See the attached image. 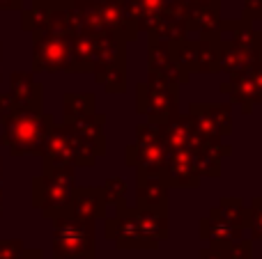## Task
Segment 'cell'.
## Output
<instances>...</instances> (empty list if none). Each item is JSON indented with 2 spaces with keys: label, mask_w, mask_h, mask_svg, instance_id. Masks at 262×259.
Masks as SVG:
<instances>
[{
  "label": "cell",
  "mask_w": 262,
  "mask_h": 259,
  "mask_svg": "<svg viewBox=\"0 0 262 259\" xmlns=\"http://www.w3.org/2000/svg\"><path fill=\"white\" fill-rule=\"evenodd\" d=\"M106 239L115 243L118 250H157L159 243L170 234L168 216L145 211L138 206H115L113 216L104 220Z\"/></svg>",
  "instance_id": "1"
},
{
  "label": "cell",
  "mask_w": 262,
  "mask_h": 259,
  "mask_svg": "<svg viewBox=\"0 0 262 259\" xmlns=\"http://www.w3.org/2000/svg\"><path fill=\"white\" fill-rule=\"evenodd\" d=\"M246 204L242 197H221L216 206L198 220V237L216 248H235L242 259L253 257V239L246 237Z\"/></svg>",
  "instance_id": "2"
},
{
  "label": "cell",
  "mask_w": 262,
  "mask_h": 259,
  "mask_svg": "<svg viewBox=\"0 0 262 259\" xmlns=\"http://www.w3.org/2000/svg\"><path fill=\"white\" fill-rule=\"evenodd\" d=\"M3 136L0 142L7 147L12 156H39L46 138L55 124V117L44 110L14 108L12 113L0 117Z\"/></svg>",
  "instance_id": "3"
},
{
  "label": "cell",
  "mask_w": 262,
  "mask_h": 259,
  "mask_svg": "<svg viewBox=\"0 0 262 259\" xmlns=\"http://www.w3.org/2000/svg\"><path fill=\"white\" fill-rule=\"evenodd\" d=\"M74 186H76L74 165L44 163L41 174L32 179V206L39 209L46 220H55L62 216Z\"/></svg>",
  "instance_id": "4"
},
{
  "label": "cell",
  "mask_w": 262,
  "mask_h": 259,
  "mask_svg": "<svg viewBox=\"0 0 262 259\" xmlns=\"http://www.w3.org/2000/svg\"><path fill=\"white\" fill-rule=\"evenodd\" d=\"M76 12H78V32L106 30L122 37L127 44L134 41L140 32L136 28V23L129 18L124 0H83V3H76Z\"/></svg>",
  "instance_id": "5"
},
{
  "label": "cell",
  "mask_w": 262,
  "mask_h": 259,
  "mask_svg": "<svg viewBox=\"0 0 262 259\" xmlns=\"http://www.w3.org/2000/svg\"><path fill=\"white\" fill-rule=\"evenodd\" d=\"M136 113L154 126L168 122L180 113V83L147 73V78L136 85Z\"/></svg>",
  "instance_id": "6"
},
{
  "label": "cell",
  "mask_w": 262,
  "mask_h": 259,
  "mask_svg": "<svg viewBox=\"0 0 262 259\" xmlns=\"http://www.w3.org/2000/svg\"><path fill=\"white\" fill-rule=\"evenodd\" d=\"M21 28L26 32H53L74 37L78 32L76 3L69 0H35L21 9Z\"/></svg>",
  "instance_id": "7"
},
{
  "label": "cell",
  "mask_w": 262,
  "mask_h": 259,
  "mask_svg": "<svg viewBox=\"0 0 262 259\" xmlns=\"http://www.w3.org/2000/svg\"><path fill=\"white\" fill-rule=\"evenodd\" d=\"M53 223V257L55 259H95V223L60 216Z\"/></svg>",
  "instance_id": "8"
},
{
  "label": "cell",
  "mask_w": 262,
  "mask_h": 259,
  "mask_svg": "<svg viewBox=\"0 0 262 259\" xmlns=\"http://www.w3.org/2000/svg\"><path fill=\"white\" fill-rule=\"evenodd\" d=\"M41 161L53 165H74V168H92L97 156L76 138L69 124H53L44 147H41Z\"/></svg>",
  "instance_id": "9"
},
{
  "label": "cell",
  "mask_w": 262,
  "mask_h": 259,
  "mask_svg": "<svg viewBox=\"0 0 262 259\" xmlns=\"http://www.w3.org/2000/svg\"><path fill=\"white\" fill-rule=\"evenodd\" d=\"M168 154H170V149L163 142L159 126L143 122L136 126V142H131L127 149H124V163L136 170L163 172Z\"/></svg>",
  "instance_id": "10"
},
{
  "label": "cell",
  "mask_w": 262,
  "mask_h": 259,
  "mask_svg": "<svg viewBox=\"0 0 262 259\" xmlns=\"http://www.w3.org/2000/svg\"><path fill=\"white\" fill-rule=\"evenodd\" d=\"M32 35V73L69 71L72 64V37L53 32H30Z\"/></svg>",
  "instance_id": "11"
},
{
  "label": "cell",
  "mask_w": 262,
  "mask_h": 259,
  "mask_svg": "<svg viewBox=\"0 0 262 259\" xmlns=\"http://www.w3.org/2000/svg\"><path fill=\"white\" fill-rule=\"evenodd\" d=\"M219 90L230 96V103L244 115H251L255 106H262V64H251L249 69L230 76V81H223Z\"/></svg>",
  "instance_id": "12"
},
{
  "label": "cell",
  "mask_w": 262,
  "mask_h": 259,
  "mask_svg": "<svg viewBox=\"0 0 262 259\" xmlns=\"http://www.w3.org/2000/svg\"><path fill=\"white\" fill-rule=\"evenodd\" d=\"M186 115L205 140H226L228 136H232L230 103H191Z\"/></svg>",
  "instance_id": "13"
},
{
  "label": "cell",
  "mask_w": 262,
  "mask_h": 259,
  "mask_svg": "<svg viewBox=\"0 0 262 259\" xmlns=\"http://www.w3.org/2000/svg\"><path fill=\"white\" fill-rule=\"evenodd\" d=\"M136 206L168 216V184L163 172L136 170Z\"/></svg>",
  "instance_id": "14"
},
{
  "label": "cell",
  "mask_w": 262,
  "mask_h": 259,
  "mask_svg": "<svg viewBox=\"0 0 262 259\" xmlns=\"http://www.w3.org/2000/svg\"><path fill=\"white\" fill-rule=\"evenodd\" d=\"M62 216H76V218L90 220V223L106 220V216H108V204H106V200H104L101 188L99 186H74Z\"/></svg>",
  "instance_id": "15"
},
{
  "label": "cell",
  "mask_w": 262,
  "mask_h": 259,
  "mask_svg": "<svg viewBox=\"0 0 262 259\" xmlns=\"http://www.w3.org/2000/svg\"><path fill=\"white\" fill-rule=\"evenodd\" d=\"M159 133H161L163 142H166V147L170 151H177V149L195 151L207 142L198 131H195L193 122H191V117L186 113H177V115H172L168 122L159 124Z\"/></svg>",
  "instance_id": "16"
},
{
  "label": "cell",
  "mask_w": 262,
  "mask_h": 259,
  "mask_svg": "<svg viewBox=\"0 0 262 259\" xmlns=\"http://www.w3.org/2000/svg\"><path fill=\"white\" fill-rule=\"evenodd\" d=\"M163 179L168 188H198L203 177L195 168L193 154L186 149H177L168 154V161L163 165Z\"/></svg>",
  "instance_id": "17"
},
{
  "label": "cell",
  "mask_w": 262,
  "mask_h": 259,
  "mask_svg": "<svg viewBox=\"0 0 262 259\" xmlns=\"http://www.w3.org/2000/svg\"><path fill=\"white\" fill-rule=\"evenodd\" d=\"M64 124H69V128L76 133V138L97 156V159H101V156L106 154V131H104L106 115L104 113H92V115H85V117H81V119L64 122Z\"/></svg>",
  "instance_id": "18"
},
{
  "label": "cell",
  "mask_w": 262,
  "mask_h": 259,
  "mask_svg": "<svg viewBox=\"0 0 262 259\" xmlns=\"http://www.w3.org/2000/svg\"><path fill=\"white\" fill-rule=\"evenodd\" d=\"M9 94L16 101V108L44 110V85L32 78V71H14Z\"/></svg>",
  "instance_id": "19"
},
{
  "label": "cell",
  "mask_w": 262,
  "mask_h": 259,
  "mask_svg": "<svg viewBox=\"0 0 262 259\" xmlns=\"http://www.w3.org/2000/svg\"><path fill=\"white\" fill-rule=\"evenodd\" d=\"M186 35H189V30H186L184 23V12H182V5L177 0H172L168 5V9L157 21V25L147 32L149 39H159V41H177L184 39Z\"/></svg>",
  "instance_id": "20"
},
{
  "label": "cell",
  "mask_w": 262,
  "mask_h": 259,
  "mask_svg": "<svg viewBox=\"0 0 262 259\" xmlns=\"http://www.w3.org/2000/svg\"><path fill=\"white\" fill-rule=\"evenodd\" d=\"M147 73L152 76H163L172 78L180 85H184L177 67L172 64L170 55V41H159V39H147Z\"/></svg>",
  "instance_id": "21"
},
{
  "label": "cell",
  "mask_w": 262,
  "mask_h": 259,
  "mask_svg": "<svg viewBox=\"0 0 262 259\" xmlns=\"http://www.w3.org/2000/svg\"><path fill=\"white\" fill-rule=\"evenodd\" d=\"M124 3H127L129 18L136 23V28L149 32L172 0H124Z\"/></svg>",
  "instance_id": "22"
},
{
  "label": "cell",
  "mask_w": 262,
  "mask_h": 259,
  "mask_svg": "<svg viewBox=\"0 0 262 259\" xmlns=\"http://www.w3.org/2000/svg\"><path fill=\"white\" fill-rule=\"evenodd\" d=\"M184 12V23L189 32H205L212 30L221 21V3H200V5H186L182 7Z\"/></svg>",
  "instance_id": "23"
},
{
  "label": "cell",
  "mask_w": 262,
  "mask_h": 259,
  "mask_svg": "<svg viewBox=\"0 0 262 259\" xmlns=\"http://www.w3.org/2000/svg\"><path fill=\"white\" fill-rule=\"evenodd\" d=\"M170 55L182 81L189 83L191 76L195 73V67H198V39H186L184 37V39L170 41Z\"/></svg>",
  "instance_id": "24"
},
{
  "label": "cell",
  "mask_w": 262,
  "mask_h": 259,
  "mask_svg": "<svg viewBox=\"0 0 262 259\" xmlns=\"http://www.w3.org/2000/svg\"><path fill=\"white\" fill-rule=\"evenodd\" d=\"M92 76L108 94H124L127 92V62L95 64Z\"/></svg>",
  "instance_id": "25"
},
{
  "label": "cell",
  "mask_w": 262,
  "mask_h": 259,
  "mask_svg": "<svg viewBox=\"0 0 262 259\" xmlns=\"http://www.w3.org/2000/svg\"><path fill=\"white\" fill-rule=\"evenodd\" d=\"M95 94L90 92H69L62 96V115L64 122H74V119H81L85 115L95 113Z\"/></svg>",
  "instance_id": "26"
},
{
  "label": "cell",
  "mask_w": 262,
  "mask_h": 259,
  "mask_svg": "<svg viewBox=\"0 0 262 259\" xmlns=\"http://www.w3.org/2000/svg\"><path fill=\"white\" fill-rule=\"evenodd\" d=\"M195 73H219V41L209 37L198 39V67Z\"/></svg>",
  "instance_id": "27"
},
{
  "label": "cell",
  "mask_w": 262,
  "mask_h": 259,
  "mask_svg": "<svg viewBox=\"0 0 262 259\" xmlns=\"http://www.w3.org/2000/svg\"><path fill=\"white\" fill-rule=\"evenodd\" d=\"M244 225L246 232L253 241H262V195L253 197L251 204H246V214H244Z\"/></svg>",
  "instance_id": "28"
},
{
  "label": "cell",
  "mask_w": 262,
  "mask_h": 259,
  "mask_svg": "<svg viewBox=\"0 0 262 259\" xmlns=\"http://www.w3.org/2000/svg\"><path fill=\"white\" fill-rule=\"evenodd\" d=\"M101 193H104L106 204L111 206H122L127 204V182L122 177H108L104 182V186H99Z\"/></svg>",
  "instance_id": "29"
},
{
  "label": "cell",
  "mask_w": 262,
  "mask_h": 259,
  "mask_svg": "<svg viewBox=\"0 0 262 259\" xmlns=\"http://www.w3.org/2000/svg\"><path fill=\"white\" fill-rule=\"evenodd\" d=\"M198 259H242L237 255L235 248H216V246H207L198 250Z\"/></svg>",
  "instance_id": "30"
},
{
  "label": "cell",
  "mask_w": 262,
  "mask_h": 259,
  "mask_svg": "<svg viewBox=\"0 0 262 259\" xmlns=\"http://www.w3.org/2000/svg\"><path fill=\"white\" fill-rule=\"evenodd\" d=\"M23 248L21 239H0V259H18Z\"/></svg>",
  "instance_id": "31"
},
{
  "label": "cell",
  "mask_w": 262,
  "mask_h": 259,
  "mask_svg": "<svg viewBox=\"0 0 262 259\" xmlns=\"http://www.w3.org/2000/svg\"><path fill=\"white\" fill-rule=\"evenodd\" d=\"M244 3V12H242V18L244 21H260L262 18V0H242Z\"/></svg>",
  "instance_id": "32"
},
{
  "label": "cell",
  "mask_w": 262,
  "mask_h": 259,
  "mask_svg": "<svg viewBox=\"0 0 262 259\" xmlns=\"http://www.w3.org/2000/svg\"><path fill=\"white\" fill-rule=\"evenodd\" d=\"M16 108V101H14V96L9 94H0V117L3 115H7V113H12V110Z\"/></svg>",
  "instance_id": "33"
},
{
  "label": "cell",
  "mask_w": 262,
  "mask_h": 259,
  "mask_svg": "<svg viewBox=\"0 0 262 259\" xmlns=\"http://www.w3.org/2000/svg\"><path fill=\"white\" fill-rule=\"evenodd\" d=\"M18 259H46V257L39 248H23V252L18 255Z\"/></svg>",
  "instance_id": "34"
},
{
  "label": "cell",
  "mask_w": 262,
  "mask_h": 259,
  "mask_svg": "<svg viewBox=\"0 0 262 259\" xmlns=\"http://www.w3.org/2000/svg\"><path fill=\"white\" fill-rule=\"evenodd\" d=\"M253 46H255V53H258V62L262 64V30L253 28Z\"/></svg>",
  "instance_id": "35"
},
{
  "label": "cell",
  "mask_w": 262,
  "mask_h": 259,
  "mask_svg": "<svg viewBox=\"0 0 262 259\" xmlns=\"http://www.w3.org/2000/svg\"><path fill=\"white\" fill-rule=\"evenodd\" d=\"M0 9H23V0H0Z\"/></svg>",
  "instance_id": "36"
},
{
  "label": "cell",
  "mask_w": 262,
  "mask_h": 259,
  "mask_svg": "<svg viewBox=\"0 0 262 259\" xmlns=\"http://www.w3.org/2000/svg\"><path fill=\"white\" fill-rule=\"evenodd\" d=\"M177 3H180L182 7H186V5H200V3H221V0H177Z\"/></svg>",
  "instance_id": "37"
},
{
  "label": "cell",
  "mask_w": 262,
  "mask_h": 259,
  "mask_svg": "<svg viewBox=\"0 0 262 259\" xmlns=\"http://www.w3.org/2000/svg\"><path fill=\"white\" fill-rule=\"evenodd\" d=\"M0 216H3V188H0Z\"/></svg>",
  "instance_id": "38"
},
{
  "label": "cell",
  "mask_w": 262,
  "mask_h": 259,
  "mask_svg": "<svg viewBox=\"0 0 262 259\" xmlns=\"http://www.w3.org/2000/svg\"><path fill=\"white\" fill-rule=\"evenodd\" d=\"M0 179H3V159H0Z\"/></svg>",
  "instance_id": "39"
},
{
  "label": "cell",
  "mask_w": 262,
  "mask_h": 259,
  "mask_svg": "<svg viewBox=\"0 0 262 259\" xmlns=\"http://www.w3.org/2000/svg\"><path fill=\"white\" fill-rule=\"evenodd\" d=\"M69 3H83V0H69Z\"/></svg>",
  "instance_id": "40"
},
{
  "label": "cell",
  "mask_w": 262,
  "mask_h": 259,
  "mask_svg": "<svg viewBox=\"0 0 262 259\" xmlns=\"http://www.w3.org/2000/svg\"><path fill=\"white\" fill-rule=\"evenodd\" d=\"M0 55H3V46H0Z\"/></svg>",
  "instance_id": "41"
},
{
  "label": "cell",
  "mask_w": 262,
  "mask_h": 259,
  "mask_svg": "<svg viewBox=\"0 0 262 259\" xmlns=\"http://www.w3.org/2000/svg\"><path fill=\"white\" fill-rule=\"evenodd\" d=\"M0 78H3V76H0Z\"/></svg>",
  "instance_id": "42"
},
{
  "label": "cell",
  "mask_w": 262,
  "mask_h": 259,
  "mask_svg": "<svg viewBox=\"0 0 262 259\" xmlns=\"http://www.w3.org/2000/svg\"><path fill=\"white\" fill-rule=\"evenodd\" d=\"M260 21H262V18H260Z\"/></svg>",
  "instance_id": "43"
},
{
  "label": "cell",
  "mask_w": 262,
  "mask_h": 259,
  "mask_svg": "<svg viewBox=\"0 0 262 259\" xmlns=\"http://www.w3.org/2000/svg\"><path fill=\"white\" fill-rule=\"evenodd\" d=\"M95 259H97V257H95Z\"/></svg>",
  "instance_id": "44"
}]
</instances>
